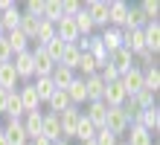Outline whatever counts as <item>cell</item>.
<instances>
[{
  "label": "cell",
  "instance_id": "9",
  "mask_svg": "<svg viewBox=\"0 0 160 145\" xmlns=\"http://www.w3.org/2000/svg\"><path fill=\"white\" fill-rule=\"evenodd\" d=\"M41 122H44V110H32V113H23L21 125H23V131H26V139H29V142L41 137Z\"/></svg>",
  "mask_w": 160,
  "mask_h": 145
},
{
  "label": "cell",
  "instance_id": "39",
  "mask_svg": "<svg viewBox=\"0 0 160 145\" xmlns=\"http://www.w3.org/2000/svg\"><path fill=\"white\" fill-rule=\"evenodd\" d=\"M79 9H82V3H79V0H61V15H64V17L79 15Z\"/></svg>",
  "mask_w": 160,
  "mask_h": 145
},
{
  "label": "cell",
  "instance_id": "14",
  "mask_svg": "<svg viewBox=\"0 0 160 145\" xmlns=\"http://www.w3.org/2000/svg\"><path fill=\"white\" fill-rule=\"evenodd\" d=\"M12 67H15V73H18V79H21V81L32 79V52L26 50V52L12 55Z\"/></svg>",
  "mask_w": 160,
  "mask_h": 145
},
{
  "label": "cell",
  "instance_id": "4",
  "mask_svg": "<svg viewBox=\"0 0 160 145\" xmlns=\"http://www.w3.org/2000/svg\"><path fill=\"white\" fill-rule=\"evenodd\" d=\"M84 12H88V17L93 21V26H108V0H88V3L82 6Z\"/></svg>",
  "mask_w": 160,
  "mask_h": 145
},
{
  "label": "cell",
  "instance_id": "15",
  "mask_svg": "<svg viewBox=\"0 0 160 145\" xmlns=\"http://www.w3.org/2000/svg\"><path fill=\"white\" fill-rule=\"evenodd\" d=\"M143 41H146V50L148 52H160V21H148L143 26Z\"/></svg>",
  "mask_w": 160,
  "mask_h": 145
},
{
  "label": "cell",
  "instance_id": "28",
  "mask_svg": "<svg viewBox=\"0 0 160 145\" xmlns=\"http://www.w3.org/2000/svg\"><path fill=\"white\" fill-rule=\"evenodd\" d=\"M32 87H35V93H38V102L41 104H47L50 96L55 93V84L50 81V75H47V79H32Z\"/></svg>",
  "mask_w": 160,
  "mask_h": 145
},
{
  "label": "cell",
  "instance_id": "3",
  "mask_svg": "<svg viewBox=\"0 0 160 145\" xmlns=\"http://www.w3.org/2000/svg\"><path fill=\"white\" fill-rule=\"evenodd\" d=\"M0 137H3V142H6V145H29L23 125H21V122H12V119H9L3 128H0Z\"/></svg>",
  "mask_w": 160,
  "mask_h": 145
},
{
  "label": "cell",
  "instance_id": "43",
  "mask_svg": "<svg viewBox=\"0 0 160 145\" xmlns=\"http://www.w3.org/2000/svg\"><path fill=\"white\" fill-rule=\"evenodd\" d=\"M23 12H26V15H32V17H41V12H44V0H29Z\"/></svg>",
  "mask_w": 160,
  "mask_h": 145
},
{
  "label": "cell",
  "instance_id": "37",
  "mask_svg": "<svg viewBox=\"0 0 160 145\" xmlns=\"http://www.w3.org/2000/svg\"><path fill=\"white\" fill-rule=\"evenodd\" d=\"M140 12H143L146 21H157V15H160V3H157V0H143V3H140Z\"/></svg>",
  "mask_w": 160,
  "mask_h": 145
},
{
  "label": "cell",
  "instance_id": "30",
  "mask_svg": "<svg viewBox=\"0 0 160 145\" xmlns=\"http://www.w3.org/2000/svg\"><path fill=\"white\" fill-rule=\"evenodd\" d=\"M143 90L157 96V90H160V70L157 67H146L143 70Z\"/></svg>",
  "mask_w": 160,
  "mask_h": 145
},
{
  "label": "cell",
  "instance_id": "19",
  "mask_svg": "<svg viewBox=\"0 0 160 145\" xmlns=\"http://www.w3.org/2000/svg\"><path fill=\"white\" fill-rule=\"evenodd\" d=\"M125 137H128L125 145H154V137L143 128V125H137V122H131V128H128Z\"/></svg>",
  "mask_w": 160,
  "mask_h": 145
},
{
  "label": "cell",
  "instance_id": "18",
  "mask_svg": "<svg viewBox=\"0 0 160 145\" xmlns=\"http://www.w3.org/2000/svg\"><path fill=\"white\" fill-rule=\"evenodd\" d=\"M64 93H67V99H70L73 108H82V104H88V90H84V81L79 79V75L70 81V87H67Z\"/></svg>",
  "mask_w": 160,
  "mask_h": 145
},
{
  "label": "cell",
  "instance_id": "29",
  "mask_svg": "<svg viewBox=\"0 0 160 145\" xmlns=\"http://www.w3.org/2000/svg\"><path fill=\"white\" fill-rule=\"evenodd\" d=\"M18 21H21V9L18 6H9L6 12H0V26H3V32H15Z\"/></svg>",
  "mask_w": 160,
  "mask_h": 145
},
{
  "label": "cell",
  "instance_id": "5",
  "mask_svg": "<svg viewBox=\"0 0 160 145\" xmlns=\"http://www.w3.org/2000/svg\"><path fill=\"white\" fill-rule=\"evenodd\" d=\"M79 119H82V110L79 108H67L64 113H58V125H61V137L64 139H73V133H76V125H79Z\"/></svg>",
  "mask_w": 160,
  "mask_h": 145
},
{
  "label": "cell",
  "instance_id": "46",
  "mask_svg": "<svg viewBox=\"0 0 160 145\" xmlns=\"http://www.w3.org/2000/svg\"><path fill=\"white\" fill-rule=\"evenodd\" d=\"M52 145H70V142L67 139H58V142H52Z\"/></svg>",
  "mask_w": 160,
  "mask_h": 145
},
{
  "label": "cell",
  "instance_id": "40",
  "mask_svg": "<svg viewBox=\"0 0 160 145\" xmlns=\"http://www.w3.org/2000/svg\"><path fill=\"white\" fill-rule=\"evenodd\" d=\"M99 79L105 81V84H114V81H119V73H117V70H114L111 64H105V67L99 70Z\"/></svg>",
  "mask_w": 160,
  "mask_h": 145
},
{
  "label": "cell",
  "instance_id": "36",
  "mask_svg": "<svg viewBox=\"0 0 160 145\" xmlns=\"http://www.w3.org/2000/svg\"><path fill=\"white\" fill-rule=\"evenodd\" d=\"M131 99L137 102V108L140 110H148V108H154L157 104V99H154V93H148V90H140V93H134Z\"/></svg>",
  "mask_w": 160,
  "mask_h": 145
},
{
  "label": "cell",
  "instance_id": "8",
  "mask_svg": "<svg viewBox=\"0 0 160 145\" xmlns=\"http://www.w3.org/2000/svg\"><path fill=\"white\" fill-rule=\"evenodd\" d=\"M105 113H108V104L105 102H88V108H84L82 116L99 131V128H105Z\"/></svg>",
  "mask_w": 160,
  "mask_h": 145
},
{
  "label": "cell",
  "instance_id": "31",
  "mask_svg": "<svg viewBox=\"0 0 160 145\" xmlns=\"http://www.w3.org/2000/svg\"><path fill=\"white\" fill-rule=\"evenodd\" d=\"M6 41H9V50H12V55L26 52V50H29V38H26V35H21L18 29H15V32H6Z\"/></svg>",
  "mask_w": 160,
  "mask_h": 145
},
{
  "label": "cell",
  "instance_id": "16",
  "mask_svg": "<svg viewBox=\"0 0 160 145\" xmlns=\"http://www.w3.org/2000/svg\"><path fill=\"white\" fill-rule=\"evenodd\" d=\"M125 90H122V84L114 81V84H105V93H102V102L108 104V108H122L125 104Z\"/></svg>",
  "mask_w": 160,
  "mask_h": 145
},
{
  "label": "cell",
  "instance_id": "48",
  "mask_svg": "<svg viewBox=\"0 0 160 145\" xmlns=\"http://www.w3.org/2000/svg\"><path fill=\"white\" fill-rule=\"evenodd\" d=\"M117 145H125V142H117Z\"/></svg>",
  "mask_w": 160,
  "mask_h": 145
},
{
  "label": "cell",
  "instance_id": "22",
  "mask_svg": "<svg viewBox=\"0 0 160 145\" xmlns=\"http://www.w3.org/2000/svg\"><path fill=\"white\" fill-rule=\"evenodd\" d=\"M82 81H84V90H88V102H102L105 81L99 79V73H96V75H88V79H82Z\"/></svg>",
  "mask_w": 160,
  "mask_h": 145
},
{
  "label": "cell",
  "instance_id": "24",
  "mask_svg": "<svg viewBox=\"0 0 160 145\" xmlns=\"http://www.w3.org/2000/svg\"><path fill=\"white\" fill-rule=\"evenodd\" d=\"M99 41H102V46H105V52H108V55L122 46V41H119V29H114V26H105V29H102Z\"/></svg>",
  "mask_w": 160,
  "mask_h": 145
},
{
  "label": "cell",
  "instance_id": "21",
  "mask_svg": "<svg viewBox=\"0 0 160 145\" xmlns=\"http://www.w3.org/2000/svg\"><path fill=\"white\" fill-rule=\"evenodd\" d=\"M73 79H76V73L67 70V67H61V64H55V67H52V73H50V81L55 84V90H67Z\"/></svg>",
  "mask_w": 160,
  "mask_h": 145
},
{
  "label": "cell",
  "instance_id": "26",
  "mask_svg": "<svg viewBox=\"0 0 160 145\" xmlns=\"http://www.w3.org/2000/svg\"><path fill=\"white\" fill-rule=\"evenodd\" d=\"M76 73H82L79 79H88V75H96V73H99V64H96V58H93L90 52H82L79 64H76Z\"/></svg>",
  "mask_w": 160,
  "mask_h": 145
},
{
  "label": "cell",
  "instance_id": "11",
  "mask_svg": "<svg viewBox=\"0 0 160 145\" xmlns=\"http://www.w3.org/2000/svg\"><path fill=\"white\" fill-rule=\"evenodd\" d=\"M41 137L47 142H58L61 137V125H58V116L55 113H44V122H41Z\"/></svg>",
  "mask_w": 160,
  "mask_h": 145
},
{
  "label": "cell",
  "instance_id": "7",
  "mask_svg": "<svg viewBox=\"0 0 160 145\" xmlns=\"http://www.w3.org/2000/svg\"><path fill=\"white\" fill-rule=\"evenodd\" d=\"M125 17H128V3H122V0H108V26L122 29L125 26Z\"/></svg>",
  "mask_w": 160,
  "mask_h": 145
},
{
  "label": "cell",
  "instance_id": "44",
  "mask_svg": "<svg viewBox=\"0 0 160 145\" xmlns=\"http://www.w3.org/2000/svg\"><path fill=\"white\" fill-rule=\"evenodd\" d=\"M6 99H9V93H6V90H0V116L6 113Z\"/></svg>",
  "mask_w": 160,
  "mask_h": 145
},
{
  "label": "cell",
  "instance_id": "42",
  "mask_svg": "<svg viewBox=\"0 0 160 145\" xmlns=\"http://www.w3.org/2000/svg\"><path fill=\"white\" fill-rule=\"evenodd\" d=\"M9 61H12V50H9L6 35H0V64H9Z\"/></svg>",
  "mask_w": 160,
  "mask_h": 145
},
{
  "label": "cell",
  "instance_id": "2",
  "mask_svg": "<svg viewBox=\"0 0 160 145\" xmlns=\"http://www.w3.org/2000/svg\"><path fill=\"white\" fill-rule=\"evenodd\" d=\"M32 52V79H47V75L52 73V58L44 52V46L41 44H35V50H29Z\"/></svg>",
  "mask_w": 160,
  "mask_h": 145
},
{
  "label": "cell",
  "instance_id": "1",
  "mask_svg": "<svg viewBox=\"0 0 160 145\" xmlns=\"http://www.w3.org/2000/svg\"><path fill=\"white\" fill-rule=\"evenodd\" d=\"M128 128H131V119L125 116V110L122 108H108V113H105V131H111L119 139L122 133H128Z\"/></svg>",
  "mask_w": 160,
  "mask_h": 145
},
{
  "label": "cell",
  "instance_id": "10",
  "mask_svg": "<svg viewBox=\"0 0 160 145\" xmlns=\"http://www.w3.org/2000/svg\"><path fill=\"white\" fill-rule=\"evenodd\" d=\"M55 38H61L64 44H79V29L73 23V17H61L58 23H55Z\"/></svg>",
  "mask_w": 160,
  "mask_h": 145
},
{
  "label": "cell",
  "instance_id": "32",
  "mask_svg": "<svg viewBox=\"0 0 160 145\" xmlns=\"http://www.w3.org/2000/svg\"><path fill=\"white\" fill-rule=\"evenodd\" d=\"M79 58H82V50H79L76 44H67V50H64V55H61V61H58V64L76 73V64H79Z\"/></svg>",
  "mask_w": 160,
  "mask_h": 145
},
{
  "label": "cell",
  "instance_id": "33",
  "mask_svg": "<svg viewBox=\"0 0 160 145\" xmlns=\"http://www.w3.org/2000/svg\"><path fill=\"white\" fill-rule=\"evenodd\" d=\"M148 21L143 17V12H140V6H128V17H125V26L122 29H143Z\"/></svg>",
  "mask_w": 160,
  "mask_h": 145
},
{
  "label": "cell",
  "instance_id": "6",
  "mask_svg": "<svg viewBox=\"0 0 160 145\" xmlns=\"http://www.w3.org/2000/svg\"><path fill=\"white\" fill-rule=\"evenodd\" d=\"M119 84H122V90H125V96L140 93L143 90V70H140V67H131L128 73L119 75Z\"/></svg>",
  "mask_w": 160,
  "mask_h": 145
},
{
  "label": "cell",
  "instance_id": "25",
  "mask_svg": "<svg viewBox=\"0 0 160 145\" xmlns=\"http://www.w3.org/2000/svg\"><path fill=\"white\" fill-rule=\"evenodd\" d=\"M47 108H50L47 113H55V116H58V113H64L67 108H73V104H70V99H67V93H64V90H55L50 96V102H47Z\"/></svg>",
  "mask_w": 160,
  "mask_h": 145
},
{
  "label": "cell",
  "instance_id": "38",
  "mask_svg": "<svg viewBox=\"0 0 160 145\" xmlns=\"http://www.w3.org/2000/svg\"><path fill=\"white\" fill-rule=\"evenodd\" d=\"M93 142H96V145H117L119 139H117V137H114V133H111V131L99 128V131H96V137H93Z\"/></svg>",
  "mask_w": 160,
  "mask_h": 145
},
{
  "label": "cell",
  "instance_id": "49",
  "mask_svg": "<svg viewBox=\"0 0 160 145\" xmlns=\"http://www.w3.org/2000/svg\"><path fill=\"white\" fill-rule=\"evenodd\" d=\"M0 128H3V122H0Z\"/></svg>",
  "mask_w": 160,
  "mask_h": 145
},
{
  "label": "cell",
  "instance_id": "17",
  "mask_svg": "<svg viewBox=\"0 0 160 145\" xmlns=\"http://www.w3.org/2000/svg\"><path fill=\"white\" fill-rule=\"evenodd\" d=\"M134 122H137V125H143V128H146V131H148V133H152V137H154V133L160 131V108L154 104V108L143 110V113H140V116H137Z\"/></svg>",
  "mask_w": 160,
  "mask_h": 145
},
{
  "label": "cell",
  "instance_id": "34",
  "mask_svg": "<svg viewBox=\"0 0 160 145\" xmlns=\"http://www.w3.org/2000/svg\"><path fill=\"white\" fill-rule=\"evenodd\" d=\"M73 137H76L79 142H90L93 137H96V128H93V125L82 116V119H79V125H76V133H73Z\"/></svg>",
  "mask_w": 160,
  "mask_h": 145
},
{
  "label": "cell",
  "instance_id": "35",
  "mask_svg": "<svg viewBox=\"0 0 160 145\" xmlns=\"http://www.w3.org/2000/svg\"><path fill=\"white\" fill-rule=\"evenodd\" d=\"M52 38H55V23H47V21H41V23H38V35H35L32 41L44 46L47 41H52Z\"/></svg>",
  "mask_w": 160,
  "mask_h": 145
},
{
  "label": "cell",
  "instance_id": "20",
  "mask_svg": "<svg viewBox=\"0 0 160 145\" xmlns=\"http://www.w3.org/2000/svg\"><path fill=\"white\" fill-rule=\"evenodd\" d=\"M18 84H21V79H18L12 61H9V64H0V90L12 93V90H18Z\"/></svg>",
  "mask_w": 160,
  "mask_h": 145
},
{
  "label": "cell",
  "instance_id": "41",
  "mask_svg": "<svg viewBox=\"0 0 160 145\" xmlns=\"http://www.w3.org/2000/svg\"><path fill=\"white\" fill-rule=\"evenodd\" d=\"M134 58H137V61H143L146 67H157V55H154V52H148V50H143V52H137ZM146 67H143V70H146Z\"/></svg>",
  "mask_w": 160,
  "mask_h": 145
},
{
  "label": "cell",
  "instance_id": "27",
  "mask_svg": "<svg viewBox=\"0 0 160 145\" xmlns=\"http://www.w3.org/2000/svg\"><path fill=\"white\" fill-rule=\"evenodd\" d=\"M61 0H44V12H41V21L47 23H58L61 21Z\"/></svg>",
  "mask_w": 160,
  "mask_h": 145
},
{
  "label": "cell",
  "instance_id": "45",
  "mask_svg": "<svg viewBox=\"0 0 160 145\" xmlns=\"http://www.w3.org/2000/svg\"><path fill=\"white\" fill-rule=\"evenodd\" d=\"M29 145H52V142H47V139H44V137H38V139H32V142H29Z\"/></svg>",
  "mask_w": 160,
  "mask_h": 145
},
{
  "label": "cell",
  "instance_id": "12",
  "mask_svg": "<svg viewBox=\"0 0 160 145\" xmlns=\"http://www.w3.org/2000/svg\"><path fill=\"white\" fill-rule=\"evenodd\" d=\"M108 64H111V67H114V70L122 75V73H128L131 67H134V55H131L128 50H122V46H119V50H114V52L108 55Z\"/></svg>",
  "mask_w": 160,
  "mask_h": 145
},
{
  "label": "cell",
  "instance_id": "13",
  "mask_svg": "<svg viewBox=\"0 0 160 145\" xmlns=\"http://www.w3.org/2000/svg\"><path fill=\"white\" fill-rule=\"evenodd\" d=\"M18 99H21V108H23V113L41 110L38 93H35V87H32V84H23V87H18Z\"/></svg>",
  "mask_w": 160,
  "mask_h": 145
},
{
  "label": "cell",
  "instance_id": "23",
  "mask_svg": "<svg viewBox=\"0 0 160 145\" xmlns=\"http://www.w3.org/2000/svg\"><path fill=\"white\" fill-rule=\"evenodd\" d=\"M38 23H41V17H32V15L21 12V21H18V32H21V35H26V38L32 41V38L38 35Z\"/></svg>",
  "mask_w": 160,
  "mask_h": 145
},
{
  "label": "cell",
  "instance_id": "47",
  "mask_svg": "<svg viewBox=\"0 0 160 145\" xmlns=\"http://www.w3.org/2000/svg\"><path fill=\"white\" fill-rule=\"evenodd\" d=\"M0 145H6V142H3V137H0Z\"/></svg>",
  "mask_w": 160,
  "mask_h": 145
}]
</instances>
